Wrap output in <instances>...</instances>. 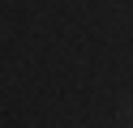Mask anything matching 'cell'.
Returning a JSON list of instances; mask_svg holds the SVG:
<instances>
[{
  "label": "cell",
  "instance_id": "obj_1",
  "mask_svg": "<svg viewBox=\"0 0 133 128\" xmlns=\"http://www.w3.org/2000/svg\"><path fill=\"white\" fill-rule=\"evenodd\" d=\"M129 115H133V98H129Z\"/></svg>",
  "mask_w": 133,
  "mask_h": 128
}]
</instances>
